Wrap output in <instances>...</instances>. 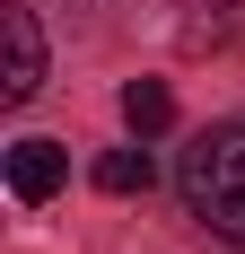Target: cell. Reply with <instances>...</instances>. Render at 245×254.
<instances>
[{
    "label": "cell",
    "mask_w": 245,
    "mask_h": 254,
    "mask_svg": "<svg viewBox=\"0 0 245 254\" xmlns=\"http://www.w3.org/2000/svg\"><path fill=\"white\" fill-rule=\"evenodd\" d=\"M61 184H70V149L61 140H18L9 149V193L18 202H53Z\"/></svg>",
    "instance_id": "obj_3"
},
{
    "label": "cell",
    "mask_w": 245,
    "mask_h": 254,
    "mask_svg": "<svg viewBox=\"0 0 245 254\" xmlns=\"http://www.w3.org/2000/svg\"><path fill=\"white\" fill-rule=\"evenodd\" d=\"M0 44H9V70H0V97L26 105L44 88V35H35V9H0Z\"/></svg>",
    "instance_id": "obj_2"
},
{
    "label": "cell",
    "mask_w": 245,
    "mask_h": 254,
    "mask_svg": "<svg viewBox=\"0 0 245 254\" xmlns=\"http://www.w3.org/2000/svg\"><path fill=\"white\" fill-rule=\"evenodd\" d=\"M149 176H158L149 149H105L97 158V184H105V193H149Z\"/></svg>",
    "instance_id": "obj_5"
},
{
    "label": "cell",
    "mask_w": 245,
    "mask_h": 254,
    "mask_svg": "<svg viewBox=\"0 0 245 254\" xmlns=\"http://www.w3.org/2000/svg\"><path fill=\"white\" fill-rule=\"evenodd\" d=\"M175 184H184V210H193L210 237L245 246V123H210L193 149H184Z\"/></svg>",
    "instance_id": "obj_1"
},
{
    "label": "cell",
    "mask_w": 245,
    "mask_h": 254,
    "mask_svg": "<svg viewBox=\"0 0 245 254\" xmlns=\"http://www.w3.org/2000/svg\"><path fill=\"white\" fill-rule=\"evenodd\" d=\"M122 123L140 131V140H158V131L175 123V97H167V79H131V88H122Z\"/></svg>",
    "instance_id": "obj_4"
}]
</instances>
